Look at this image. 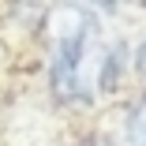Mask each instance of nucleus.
<instances>
[{"label": "nucleus", "instance_id": "1", "mask_svg": "<svg viewBox=\"0 0 146 146\" xmlns=\"http://www.w3.org/2000/svg\"><path fill=\"white\" fill-rule=\"evenodd\" d=\"M86 60H90V26H79V30L64 34L52 49V64H49V86L56 101H79L90 98V86H86Z\"/></svg>", "mask_w": 146, "mask_h": 146}, {"label": "nucleus", "instance_id": "2", "mask_svg": "<svg viewBox=\"0 0 146 146\" xmlns=\"http://www.w3.org/2000/svg\"><path fill=\"white\" fill-rule=\"evenodd\" d=\"M124 135L131 146H146V94L139 101H131V109L124 116Z\"/></svg>", "mask_w": 146, "mask_h": 146}, {"label": "nucleus", "instance_id": "3", "mask_svg": "<svg viewBox=\"0 0 146 146\" xmlns=\"http://www.w3.org/2000/svg\"><path fill=\"white\" fill-rule=\"evenodd\" d=\"M135 71H139V75L146 79V41H142V45L135 49Z\"/></svg>", "mask_w": 146, "mask_h": 146}, {"label": "nucleus", "instance_id": "4", "mask_svg": "<svg viewBox=\"0 0 146 146\" xmlns=\"http://www.w3.org/2000/svg\"><path fill=\"white\" fill-rule=\"evenodd\" d=\"M82 146H112V142H105V139H90V142H82Z\"/></svg>", "mask_w": 146, "mask_h": 146}]
</instances>
